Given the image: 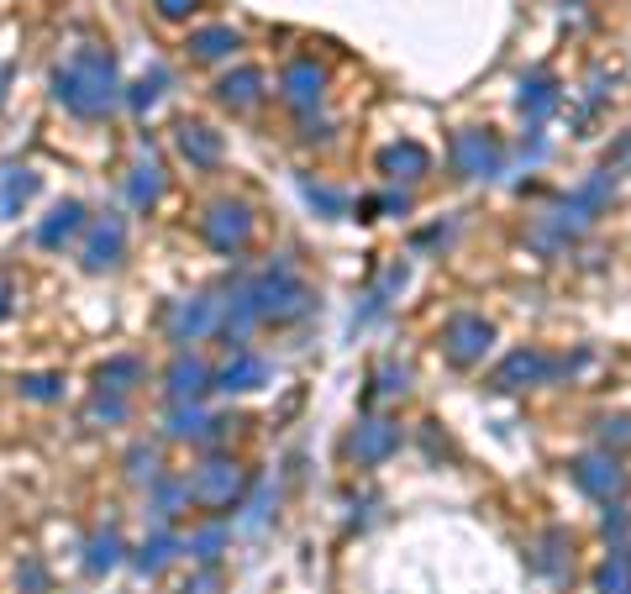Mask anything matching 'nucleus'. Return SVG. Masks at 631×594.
Masks as SVG:
<instances>
[{
    "label": "nucleus",
    "mask_w": 631,
    "mask_h": 594,
    "mask_svg": "<svg viewBox=\"0 0 631 594\" xmlns=\"http://www.w3.org/2000/svg\"><path fill=\"white\" fill-rule=\"evenodd\" d=\"M321 85H327V80H321L316 63H290V69H284V100H290L295 111H311V106L321 100Z\"/></svg>",
    "instance_id": "f8f14e48"
},
{
    "label": "nucleus",
    "mask_w": 631,
    "mask_h": 594,
    "mask_svg": "<svg viewBox=\"0 0 631 594\" xmlns=\"http://www.w3.org/2000/svg\"><path fill=\"white\" fill-rule=\"evenodd\" d=\"M247 295H253V305H258V322H295V316H305V305H311V290H305L290 268L264 274Z\"/></svg>",
    "instance_id": "f03ea898"
},
{
    "label": "nucleus",
    "mask_w": 631,
    "mask_h": 594,
    "mask_svg": "<svg viewBox=\"0 0 631 594\" xmlns=\"http://www.w3.org/2000/svg\"><path fill=\"white\" fill-rule=\"evenodd\" d=\"M264 379H269V363H264L258 353H242V348L232 353V363L216 374V385L221 389H258Z\"/></svg>",
    "instance_id": "ddd939ff"
},
{
    "label": "nucleus",
    "mask_w": 631,
    "mask_h": 594,
    "mask_svg": "<svg viewBox=\"0 0 631 594\" xmlns=\"http://www.w3.org/2000/svg\"><path fill=\"white\" fill-rule=\"evenodd\" d=\"M190 48L201 53V59H227L232 48H238V32L232 27H201L190 37Z\"/></svg>",
    "instance_id": "6ab92c4d"
},
{
    "label": "nucleus",
    "mask_w": 631,
    "mask_h": 594,
    "mask_svg": "<svg viewBox=\"0 0 631 594\" xmlns=\"http://www.w3.org/2000/svg\"><path fill=\"white\" fill-rule=\"evenodd\" d=\"M53 85H59V100L74 117H106V111L117 106V63H111V53H100V48H80V53L53 74Z\"/></svg>",
    "instance_id": "f257e3e1"
},
{
    "label": "nucleus",
    "mask_w": 631,
    "mask_h": 594,
    "mask_svg": "<svg viewBox=\"0 0 631 594\" xmlns=\"http://www.w3.org/2000/svg\"><path fill=\"white\" fill-rule=\"evenodd\" d=\"M242 484H247V474H242L232 458H210V463H201V469H195L190 500L227 510V506H238V500H242Z\"/></svg>",
    "instance_id": "7ed1b4c3"
},
{
    "label": "nucleus",
    "mask_w": 631,
    "mask_h": 594,
    "mask_svg": "<svg viewBox=\"0 0 631 594\" xmlns=\"http://www.w3.org/2000/svg\"><path fill=\"white\" fill-rule=\"evenodd\" d=\"M600 590L605 594H631V558L627 553H616V558L600 568Z\"/></svg>",
    "instance_id": "5701e85b"
},
{
    "label": "nucleus",
    "mask_w": 631,
    "mask_h": 594,
    "mask_svg": "<svg viewBox=\"0 0 631 594\" xmlns=\"http://www.w3.org/2000/svg\"><path fill=\"white\" fill-rule=\"evenodd\" d=\"M442 342H448V357L458 368H469V363H480L489 353V342H495V327L480 322V316H452L448 331H442Z\"/></svg>",
    "instance_id": "39448f33"
},
{
    "label": "nucleus",
    "mask_w": 631,
    "mask_h": 594,
    "mask_svg": "<svg viewBox=\"0 0 631 594\" xmlns=\"http://www.w3.org/2000/svg\"><path fill=\"white\" fill-rule=\"evenodd\" d=\"M0 85H5V69H0Z\"/></svg>",
    "instance_id": "f704fd0d"
},
{
    "label": "nucleus",
    "mask_w": 631,
    "mask_h": 594,
    "mask_svg": "<svg viewBox=\"0 0 631 594\" xmlns=\"http://www.w3.org/2000/svg\"><path fill=\"white\" fill-rule=\"evenodd\" d=\"M221 542H227V526H206V532H195V536H190V558L210 563V558L221 553Z\"/></svg>",
    "instance_id": "393cba45"
},
{
    "label": "nucleus",
    "mask_w": 631,
    "mask_h": 594,
    "mask_svg": "<svg viewBox=\"0 0 631 594\" xmlns=\"http://www.w3.org/2000/svg\"><path fill=\"white\" fill-rule=\"evenodd\" d=\"M247 238H253V216H247V210L232 206V201L210 206V216H206V242L216 247V253H238Z\"/></svg>",
    "instance_id": "0eeeda50"
},
{
    "label": "nucleus",
    "mask_w": 631,
    "mask_h": 594,
    "mask_svg": "<svg viewBox=\"0 0 631 594\" xmlns=\"http://www.w3.org/2000/svg\"><path fill=\"white\" fill-rule=\"evenodd\" d=\"M216 327V300H190L180 311H169V331H174V342H195V337H206Z\"/></svg>",
    "instance_id": "9b49d317"
},
{
    "label": "nucleus",
    "mask_w": 631,
    "mask_h": 594,
    "mask_svg": "<svg viewBox=\"0 0 631 594\" xmlns=\"http://www.w3.org/2000/svg\"><path fill=\"white\" fill-rule=\"evenodd\" d=\"M169 558H174V536H153L148 547H143V553H137V573H158V568L169 563Z\"/></svg>",
    "instance_id": "b1692460"
},
{
    "label": "nucleus",
    "mask_w": 631,
    "mask_h": 594,
    "mask_svg": "<svg viewBox=\"0 0 631 594\" xmlns=\"http://www.w3.org/2000/svg\"><path fill=\"white\" fill-rule=\"evenodd\" d=\"M558 363L542 353H511L500 368H495V389H521V385H537V379H547Z\"/></svg>",
    "instance_id": "1a4fd4ad"
},
{
    "label": "nucleus",
    "mask_w": 631,
    "mask_h": 594,
    "mask_svg": "<svg viewBox=\"0 0 631 594\" xmlns=\"http://www.w3.org/2000/svg\"><path fill=\"white\" fill-rule=\"evenodd\" d=\"M553 100H558V95H553V85H542V80L521 89V111H526V117H537V121L553 111Z\"/></svg>",
    "instance_id": "a878e982"
},
{
    "label": "nucleus",
    "mask_w": 631,
    "mask_h": 594,
    "mask_svg": "<svg viewBox=\"0 0 631 594\" xmlns=\"http://www.w3.org/2000/svg\"><path fill=\"white\" fill-rule=\"evenodd\" d=\"M627 558H631V553H627Z\"/></svg>",
    "instance_id": "c9c22d12"
},
{
    "label": "nucleus",
    "mask_w": 631,
    "mask_h": 594,
    "mask_svg": "<svg viewBox=\"0 0 631 594\" xmlns=\"http://www.w3.org/2000/svg\"><path fill=\"white\" fill-rule=\"evenodd\" d=\"M500 163H506L500 137H489V132H458V137H452V169H458V174L489 179V174H500Z\"/></svg>",
    "instance_id": "20e7f679"
},
{
    "label": "nucleus",
    "mask_w": 631,
    "mask_h": 594,
    "mask_svg": "<svg viewBox=\"0 0 631 594\" xmlns=\"http://www.w3.org/2000/svg\"><path fill=\"white\" fill-rule=\"evenodd\" d=\"M206 368H201V363H195V357H174V368H169V395H174V400H201V395H206Z\"/></svg>",
    "instance_id": "4468645a"
},
{
    "label": "nucleus",
    "mask_w": 631,
    "mask_h": 594,
    "mask_svg": "<svg viewBox=\"0 0 631 594\" xmlns=\"http://www.w3.org/2000/svg\"><path fill=\"white\" fill-rule=\"evenodd\" d=\"M22 389H27L32 400H53V395H59V385H53V379H27Z\"/></svg>",
    "instance_id": "c756f323"
},
{
    "label": "nucleus",
    "mask_w": 631,
    "mask_h": 594,
    "mask_svg": "<svg viewBox=\"0 0 631 594\" xmlns=\"http://www.w3.org/2000/svg\"><path fill=\"white\" fill-rule=\"evenodd\" d=\"M180 153L190 158V163H201V169H206V163L221 158V137H216L210 126H201V121H195V126H180Z\"/></svg>",
    "instance_id": "2eb2a0df"
},
{
    "label": "nucleus",
    "mask_w": 631,
    "mask_h": 594,
    "mask_svg": "<svg viewBox=\"0 0 631 594\" xmlns=\"http://www.w3.org/2000/svg\"><path fill=\"white\" fill-rule=\"evenodd\" d=\"M117 563H121V542L111 532L95 536V542H90V568L100 573V568H117Z\"/></svg>",
    "instance_id": "bb28decb"
},
{
    "label": "nucleus",
    "mask_w": 631,
    "mask_h": 594,
    "mask_svg": "<svg viewBox=\"0 0 631 594\" xmlns=\"http://www.w3.org/2000/svg\"><path fill=\"white\" fill-rule=\"evenodd\" d=\"M5 311H11V284L0 279V316H5Z\"/></svg>",
    "instance_id": "473e14b6"
},
{
    "label": "nucleus",
    "mask_w": 631,
    "mask_h": 594,
    "mask_svg": "<svg viewBox=\"0 0 631 594\" xmlns=\"http://www.w3.org/2000/svg\"><path fill=\"white\" fill-rule=\"evenodd\" d=\"M379 163H385V174H426V163H432V158H426V148H416V143H400V148H385V158H379Z\"/></svg>",
    "instance_id": "a211bd4d"
},
{
    "label": "nucleus",
    "mask_w": 631,
    "mask_h": 594,
    "mask_svg": "<svg viewBox=\"0 0 631 594\" xmlns=\"http://www.w3.org/2000/svg\"><path fill=\"white\" fill-rule=\"evenodd\" d=\"M573 484H579L590 500H600V506H616L621 489H627V478H621V469H616V458H579V463H573Z\"/></svg>",
    "instance_id": "423d86ee"
},
{
    "label": "nucleus",
    "mask_w": 631,
    "mask_h": 594,
    "mask_svg": "<svg viewBox=\"0 0 631 594\" xmlns=\"http://www.w3.org/2000/svg\"><path fill=\"white\" fill-rule=\"evenodd\" d=\"M258 85H264L258 69H238V74L221 80V100H227V106H253V100H258Z\"/></svg>",
    "instance_id": "aec40b11"
},
{
    "label": "nucleus",
    "mask_w": 631,
    "mask_h": 594,
    "mask_svg": "<svg viewBox=\"0 0 631 594\" xmlns=\"http://www.w3.org/2000/svg\"><path fill=\"white\" fill-rule=\"evenodd\" d=\"M80 216H85V210L74 206V201H63V206L53 210L43 227H37V242H43V247H59V242H69L74 232H80Z\"/></svg>",
    "instance_id": "dca6fc26"
},
{
    "label": "nucleus",
    "mask_w": 631,
    "mask_h": 594,
    "mask_svg": "<svg viewBox=\"0 0 631 594\" xmlns=\"http://www.w3.org/2000/svg\"><path fill=\"white\" fill-rule=\"evenodd\" d=\"M184 594H216V568H206L195 584H184Z\"/></svg>",
    "instance_id": "7c9ffc66"
},
{
    "label": "nucleus",
    "mask_w": 631,
    "mask_h": 594,
    "mask_svg": "<svg viewBox=\"0 0 631 594\" xmlns=\"http://www.w3.org/2000/svg\"><path fill=\"white\" fill-rule=\"evenodd\" d=\"M395 447H400V426H390V421H363L359 432H353V443H348V452H353L359 463H385Z\"/></svg>",
    "instance_id": "6e6552de"
},
{
    "label": "nucleus",
    "mask_w": 631,
    "mask_h": 594,
    "mask_svg": "<svg viewBox=\"0 0 631 594\" xmlns=\"http://www.w3.org/2000/svg\"><path fill=\"white\" fill-rule=\"evenodd\" d=\"M132 201H137V206H153V201H158V169H153V163L137 169V179H132Z\"/></svg>",
    "instance_id": "cd10ccee"
},
{
    "label": "nucleus",
    "mask_w": 631,
    "mask_h": 594,
    "mask_svg": "<svg viewBox=\"0 0 631 594\" xmlns=\"http://www.w3.org/2000/svg\"><path fill=\"white\" fill-rule=\"evenodd\" d=\"M95 416L121 421V416H126V400H106V395H100V400H95Z\"/></svg>",
    "instance_id": "c85d7f7f"
},
{
    "label": "nucleus",
    "mask_w": 631,
    "mask_h": 594,
    "mask_svg": "<svg viewBox=\"0 0 631 594\" xmlns=\"http://www.w3.org/2000/svg\"><path fill=\"white\" fill-rule=\"evenodd\" d=\"M32 190H37V179L27 169H0V210L5 216H16V210L32 201Z\"/></svg>",
    "instance_id": "f3484780"
},
{
    "label": "nucleus",
    "mask_w": 631,
    "mask_h": 594,
    "mask_svg": "<svg viewBox=\"0 0 631 594\" xmlns=\"http://www.w3.org/2000/svg\"><path fill=\"white\" fill-rule=\"evenodd\" d=\"M137 374H143V363H137V357H117V363H106V368H100V389L121 395V389H132Z\"/></svg>",
    "instance_id": "4be33fe9"
},
{
    "label": "nucleus",
    "mask_w": 631,
    "mask_h": 594,
    "mask_svg": "<svg viewBox=\"0 0 631 594\" xmlns=\"http://www.w3.org/2000/svg\"><path fill=\"white\" fill-rule=\"evenodd\" d=\"M158 11H163V16H190L195 0H158Z\"/></svg>",
    "instance_id": "2f4dec72"
},
{
    "label": "nucleus",
    "mask_w": 631,
    "mask_h": 594,
    "mask_svg": "<svg viewBox=\"0 0 631 594\" xmlns=\"http://www.w3.org/2000/svg\"><path fill=\"white\" fill-rule=\"evenodd\" d=\"M121 242H126V227H121L117 216L95 221V227H90V242H85V268H111V264L121 258Z\"/></svg>",
    "instance_id": "9d476101"
},
{
    "label": "nucleus",
    "mask_w": 631,
    "mask_h": 594,
    "mask_svg": "<svg viewBox=\"0 0 631 594\" xmlns=\"http://www.w3.org/2000/svg\"><path fill=\"white\" fill-rule=\"evenodd\" d=\"M206 432H221V421H206L195 405H190V411L180 405V411L169 416V437H206Z\"/></svg>",
    "instance_id": "412c9836"
},
{
    "label": "nucleus",
    "mask_w": 631,
    "mask_h": 594,
    "mask_svg": "<svg viewBox=\"0 0 631 594\" xmlns=\"http://www.w3.org/2000/svg\"><path fill=\"white\" fill-rule=\"evenodd\" d=\"M616 163H631V137L621 143V148H616Z\"/></svg>",
    "instance_id": "72a5a7b5"
}]
</instances>
